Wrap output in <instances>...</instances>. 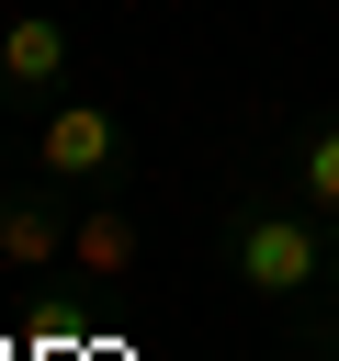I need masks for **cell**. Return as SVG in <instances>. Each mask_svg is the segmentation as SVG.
<instances>
[{
	"instance_id": "obj_5",
	"label": "cell",
	"mask_w": 339,
	"mask_h": 361,
	"mask_svg": "<svg viewBox=\"0 0 339 361\" xmlns=\"http://www.w3.org/2000/svg\"><path fill=\"white\" fill-rule=\"evenodd\" d=\"M68 226H79V192L34 169L23 192H0V271H56L68 259Z\"/></svg>"
},
{
	"instance_id": "obj_7",
	"label": "cell",
	"mask_w": 339,
	"mask_h": 361,
	"mask_svg": "<svg viewBox=\"0 0 339 361\" xmlns=\"http://www.w3.org/2000/svg\"><path fill=\"white\" fill-rule=\"evenodd\" d=\"M316 350H339V271H328V327H316Z\"/></svg>"
},
{
	"instance_id": "obj_1",
	"label": "cell",
	"mask_w": 339,
	"mask_h": 361,
	"mask_svg": "<svg viewBox=\"0 0 339 361\" xmlns=\"http://www.w3.org/2000/svg\"><path fill=\"white\" fill-rule=\"evenodd\" d=\"M215 271H226L249 305L294 316V350L316 361L328 271H339V226H328L316 203H294V192H226V203H215Z\"/></svg>"
},
{
	"instance_id": "obj_2",
	"label": "cell",
	"mask_w": 339,
	"mask_h": 361,
	"mask_svg": "<svg viewBox=\"0 0 339 361\" xmlns=\"http://www.w3.org/2000/svg\"><path fill=\"white\" fill-rule=\"evenodd\" d=\"M34 169L68 180V192H124V180H136V135H124L113 102L56 90V102H34Z\"/></svg>"
},
{
	"instance_id": "obj_4",
	"label": "cell",
	"mask_w": 339,
	"mask_h": 361,
	"mask_svg": "<svg viewBox=\"0 0 339 361\" xmlns=\"http://www.w3.org/2000/svg\"><path fill=\"white\" fill-rule=\"evenodd\" d=\"M79 90V34L56 11H11L0 23V102H56Z\"/></svg>"
},
{
	"instance_id": "obj_3",
	"label": "cell",
	"mask_w": 339,
	"mask_h": 361,
	"mask_svg": "<svg viewBox=\"0 0 339 361\" xmlns=\"http://www.w3.org/2000/svg\"><path fill=\"white\" fill-rule=\"evenodd\" d=\"M68 271H79L90 293H124V282H147V226H136V203H124V192H79Z\"/></svg>"
},
{
	"instance_id": "obj_6",
	"label": "cell",
	"mask_w": 339,
	"mask_h": 361,
	"mask_svg": "<svg viewBox=\"0 0 339 361\" xmlns=\"http://www.w3.org/2000/svg\"><path fill=\"white\" fill-rule=\"evenodd\" d=\"M282 192L316 203V214L339 226V113H305V124H294V147H282Z\"/></svg>"
}]
</instances>
